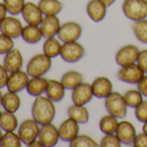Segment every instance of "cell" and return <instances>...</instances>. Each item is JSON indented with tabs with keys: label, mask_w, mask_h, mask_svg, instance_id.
I'll list each match as a JSON object with an SVG mask.
<instances>
[{
	"label": "cell",
	"mask_w": 147,
	"mask_h": 147,
	"mask_svg": "<svg viewBox=\"0 0 147 147\" xmlns=\"http://www.w3.org/2000/svg\"><path fill=\"white\" fill-rule=\"evenodd\" d=\"M23 63V55L18 49H12L5 55L4 66L10 73H14L21 70Z\"/></svg>",
	"instance_id": "17"
},
{
	"label": "cell",
	"mask_w": 147,
	"mask_h": 147,
	"mask_svg": "<svg viewBox=\"0 0 147 147\" xmlns=\"http://www.w3.org/2000/svg\"><path fill=\"white\" fill-rule=\"evenodd\" d=\"M124 99L125 100L127 107L131 108H136L144 100L143 94L138 89V90L131 89L126 91L124 94Z\"/></svg>",
	"instance_id": "33"
},
{
	"label": "cell",
	"mask_w": 147,
	"mask_h": 147,
	"mask_svg": "<svg viewBox=\"0 0 147 147\" xmlns=\"http://www.w3.org/2000/svg\"><path fill=\"white\" fill-rule=\"evenodd\" d=\"M100 1L102 3H104L107 7H109V6H111L115 2V0H100Z\"/></svg>",
	"instance_id": "45"
},
{
	"label": "cell",
	"mask_w": 147,
	"mask_h": 147,
	"mask_svg": "<svg viewBox=\"0 0 147 147\" xmlns=\"http://www.w3.org/2000/svg\"><path fill=\"white\" fill-rule=\"evenodd\" d=\"M28 146H30V147H42L43 144H42V142L40 141L39 138H38V139L36 138V139H35L34 141H32L30 144H29Z\"/></svg>",
	"instance_id": "44"
},
{
	"label": "cell",
	"mask_w": 147,
	"mask_h": 147,
	"mask_svg": "<svg viewBox=\"0 0 147 147\" xmlns=\"http://www.w3.org/2000/svg\"><path fill=\"white\" fill-rule=\"evenodd\" d=\"M92 88L95 97L105 99L113 92V83L107 77L100 76L93 82Z\"/></svg>",
	"instance_id": "18"
},
{
	"label": "cell",
	"mask_w": 147,
	"mask_h": 147,
	"mask_svg": "<svg viewBox=\"0 0 147 147\" xmlns=\"http://www.w3.org/2000/svg\"><path fill=\"white\" fill-rule=\"evenodd\" d=\"M20 105H21V99L18 94V93L8 91L6 94L3 95L2 106L4 107L5 110L15 113L19 109Z\"/></svg>",
	"instance_id": "27"
},
{
	"label": "cell",
	"mask_w": 147,
	"mask_h": 147,
	"mask_svg": "<svg viewBox=\"0 0 147 147\" xmlns=\"http://www.w3.org/2000/svg\"><path fill=\"white\" fill-rule=\"evenodd\" d=\"M21 36L26 42L30 44H35L42 40L43 35L41 28L38 25L28 24L24 27Z\"/></svg>",
	"instance_id": "23"
},
{
	"label": "cell",
	"mask_w": 147,
	"mask_h": 147,
	"mask_svg": "<svg viewBox=\"0 0 147 147\" xmlns=\"http://www.w3.org/2000/svg\"><path fill=\"white\" fill-rule=\"evenodd\" d=\"M22 140L18 133L14 131H5L0 141L1 147H20L22 145Z\"/></svg>",
	"instance_id": "31"
},
{
	"label": "cell",
	"mask_w": 147,
	"mask_h": 147,
	"mask_svg": "<svg viewBox=\"0 0 147 147\" xmlns=\"http://www.w3.org/2000/svg\"><path fill=\"white\" fill-rule=\"evenodd\" d=\"M121 141L116 135V133L105 134L101 138L100 145L102 147H119L121 145Z\"/></svg>",
	"instance_id": "36"
},
{
	"label": "cell",
	"mask_w": 147,
	"mask_h": 147,
	"mask_svg": "<svg viewBox=\"0 0 147 147\" xmlns=\"http://www.w3.org/2000/svg\"><path fill=\"white\" fill-rule=\"evenodd\" d=\"M4 4L7 11L11 15H18L22 13L25 5V0H4Z\"/></svg>",
	"instance_id": "35"
},
{
	"label": "cell",
	"mask_w": 147,
	"mask_h": 147,
	"mask_svg": "<svg viewBox=\"0 0 147 147\" xmlns=\"http://www.w3.org/2000/svg\"><path fill=\"white\" fill-rule=\"evenodd\" d=\"M139 49L135 45H125L120 48L115 55V61L118 65L120 67L126 66L129 64H132L137 62L138 55H139Z\"/></svg>",
	"instance_id": "9"
},
{
	"label": "cell",
	"mask_w": 147,
	"mask_h": 147,
	"mask_svg": "<svg viewBox=\"0 0 147 147\" xmlns=\"http://www.w3.org/2000/svg\"><path fill=\"white\" fill-rule=\"evenodd\" d=\"M1 114H2V112H1V110H0V117H1Z\"/></svg>",
	"instance_id": "49"
},
{
	"label": "cell",
	"mask_w": 147,
	"mask_h": 147,
	"mask_svg": "<svg viewBox=\"0 0 147 147\" xmlns=\"http://www.w3.org/2000/svg\"><path fill=\"white\" fill-rule=\"evenodd\" d=\"M133 146L135 147H147V134L144 131L137 134L133 142Z\"/></svg>",
	"instance_id": "41"
},
{
	"label": "cell",
	"mask_w": 147,
	"mask_h": 147,
	"mask_svg": "<svg viewBox=\"0 0 147 147\" xmlns=\"http://www.w3.org/2000/svg\"><path fill=\"white\" fill-rule=\"evenodd\" d=\"M125 16L132 21H138L147 18L146 0H125L122 5Z\"/></svg>",
	"instance_id": "2"
},
{
	"label": "cell",
	"mask_w": 147,
	"mask_h": 147,
	"mask_svg": "<svg viewBox=\"0 0 147 147\" xmlns=\"http://www.w3.org/2000/svg\"><path fill=\"white\" fill-rule=\"evenodd\" d=\"M71 147H97L98 143L88 135H77L72 141L69 142Z\"/></svg>",
	"instance_id": "34"
},
{
	"label": "cell",
	"mask_w": 147,
	"mask_h": 147,
	"mask_svg": "<svg viewBox=\"0 0 147 147\" xmlns=\"http://www.w3.org/2000/svg\"><path fill=\"white\" fill-rule=\"evenodd\" d=\"M118 118L112 115H105L103 116L100 120V129L104 134H109V133H115L119 125Z\"/></svg>",
	"instance_id": "29"
},
{
	"label": "cell",
	"mask_w": 147,
	"mask_h": 147,
	"mask_svg": "<svg viewBox=\"0 0 147 147\" xmlns=\"http://www.w3.org/2000/svg\"><path fill=\"white\" fill-rule=\"evenodd\" d=\"M107 8L100 0H90L87 5V13L94 22H100L107 15Z\"/></svg>",
	"instance_id": "20"
},
{
	"label": "cell",
	"mask_w": 147,
	"mask_h": 147,
	"mask_svg": "<svg viewBox=\"0 0 147 147\" xmlns=\"http://www.w3.org/2000/svg\"><path fill=\"white\" fill-rule=\"evenodd\" d=\"M137 63L140 66L143 71L147 74V49H144L139 52Z\"/></svg>",
	"instance_id": "40"
},
{
	"label": "cell",
	"mask_w": 147,
	"mask_h": 147,
	"mask_svg": "<svg viewBox=\"0 0 147 147\" xmlns=\"http://www.w3.org/2000/svg\"><path fill=\"white\" fill-rule=\"evenodd\" d=\"M143 131H144V133L147 134V121H145V122L144 123V125H143Z\"/></svg>",
	"instance_id": "46"
},
{
	"label": "cell",
	"mask_w": 147,
	"mask_h": 147,
	"mask_svg": "<svg viewBox=\"0 0 147 147\" xmlns=\"http://www.w3.org/2000/svg\"><path fill=\"white\" fill-rule=\"evenodd\" d=\"M65 87L60 81L49 80L48 88L46 90V96L54 102H60L65 96Z\"/></svg>",
	"instance_id": "22"
},
{
	"label": "cell",
	"mask_w": 147,
	"mask_h": 147,
	"mask_svg": "<svg viewBox=\"0 0 147 147\" xmlns=\"http://www.w3.org/2000/svg\"><path fill=\"white\" fill-rule=\"evenodd\" d=\"M94 96L92 85L86 82H82L72 91V100L76 105L85 106L91 101Z\"/></svg>",
	"instance_id": "11"
},
{
	"label": "cell",
	"mask_w": 147,
	"mask_h": 147,
	"mask_svg": "<svg viewBox=\"0 0 147 147\" xmlns=\"http://www.w3.org/2000/svg\"><path fill=\"white\" fill-rule=\"evenodd\" d=\"M32 117L41 125L49 124L55 116V107L47 96H37L32 105Z\"/></svg>",
	"instance_id": "1"
},
{
	"label": "cell",
	"mask_w": 147,
	"mask_h": 147,
	"mask_svg": "<svg viewBox=\"0 0 147 147\" xmlns=\"http://www.w3.org/2000/svg\"><path fill=\"white\" fill-rule=\"evenodd\" d=\"M52 58L43 54L34 55L27 64V73L31 77L43 76L51 68Z\"/></svg>",
	"instance_id": "3"
},
{
	"label": "cell",
	"mask_w": 147,
	"mask_h": 147,
	"mask_svg": "<svg viewBox=\"0 0 147 147\" xmlns=\"http://www.w3.org/2000/svg\"><path fill=\"white\" fill-rule=\"evenodd\" d=\"M61 24L57 16H45L40 24L43 37H55L60 30Z\"/></svg>",
	"instance_id": "19"
},
{
	"label": "cell",
	"mask_w": 147,
	"mask_h": 147,
	"mask_svg": "<svg viewBox=\"0 0 147 147\" xmlns=\"http://www.w3.org/2000/svg\"><path fill=\"white\" fill-rule=\"evenodd\" d=\"M132 30L135 36L138 41L147 44V19L135 21L132 25Z\"/></svg>",
	"instance_id": "32"
},
{
	"label": "cell",
	"mask_w": 147,
	"mask_h": 147,
	"mask_svg": "<svg viewBox=\"0 0 147 147\" xmlns=\"http://www.w3.org/2000/svg\"><path fill=\"white\" fill-rule=\"evenodd\" d=\"M18 126V120L14 113L9 111L2 112L0 117V127L5 131H14Z\"/></svg>",
	"instance_id": "28"
},
{
	"label": "cell",
	"mask_w": 147,
	"mask_h": 147,
	"mask_svg": "<svg viewBox=\"0 0 147 147\" xmlns=\"http://www.w3.org/2000/svg\"><path fill=\"white\" fill-rule=\"evenodd\" d=\"M135 116L137 119L142 123L147 121V100H143L135 108Z\"/></svg>",
	"instance_id": "38"
},
{
	"label": "cell",
	"mask_w": 147,
	"mask_h": 147,
	"mask_svg": "<svg viewBox=\"0 0 147 147\" xmlns=\"http://www.w3.org/2000/svg\"><path fill=\"white\" fill-rule=\"evenodd\" d=\"M23 29L24 27L20 20L13 17H6L0 23L1 33L12 39H16L21 36Z\"/></svg>",
	"instance_id": "10"
},
{
	"label": "cell",
	"mask_w": 147,
	"mask_h": 147,
	"mask_svg": "<svg viewBox=\"0 0 147 147\" xmlns=\"http://www.w3.org/2000/svg\"><path fill=\"white\" fill-rule=\"evenodd\" d=\"M7 9L4 3H0V23H1V21L6 18V13H7Z\"/></svg>",
	"instance_id": "43"
},
{
	"label": "cell",
	"mask_w": 147,
	"mask_h": 147,
	"mask_svg": "<svg viewBox=\"0 0 147 147\" xmlns=\"http://www.w3.org/2000/svg\"><path fill=\"white\" fill-rule=\"evenodd\" d=\"M138 89L141 92V94L147 97V74L146 76L142 78V80L138 83Z\"/></svg>",
	"instance_id": "42"
},
{
	"label": "cell",
	"mask_w": 147,
	"mask_h": 147,
	"mask_svg": "<svg viewBox=\"0 0 147 147\" xmlns=\"http://www.w3.org/2000/svg\"><path fill=\"white\" fill-rule=\"evenodd\" d=\"M39 131V124L34 119H25L18 127V135L22 142L27 145L38 138Z\"/></svg>",
	"instance_id": "7"
},
{
	"label": "cell",
	"mask_w": 147,
	"mask_h": 147,
	"mask_svg": "<svg viewBox=\"0 0 147 147\" xmlns=\"http://www.w3.org/2000/svg\"><path fill=\"white\" fill-rule=\"evenodd\" d=\"M144 72L138 63L123 66L118 72V78L125 83L138 84L144 76Z\"/></svg>",
	"instance_id": "5"
},
{
	"label": "cell",
	"mask_w": 147,
	"mask_h": 147,
	"mask_svg": "<svg viewBox=\"0 0 147 147\" xmlns=\"http://www.w3.org/2000/svg\"><path fill=\"white\" fill-rule=\"evenodd\" d=\"M2 100H3V94H2L1 90H0V106L2 105Z\"/></svg>",
	"instance_id": "47"
},
{
	"label": "cell",
	"mask_w": 147,
	"mask_h": 147,
	"mask_svg": "<svg viewBox=\"0 0 147 147\" xmlns=\"http://www.w3.org/2000/svg\"><path fill=\"white\" fill-rule=\"evenodd\" d=\"M12 49H14V42L12 38L3 33L0 34V55H5Z\"/></svg>",
	"instance_id": "37"
},
{
	"label": "cell",
	"mask_w": 147,
	"mask_h": 147,
	"mask_svg": "<svg viewBox=\"0 0 147 147\" xmlns=\"http://www.w3.org/2000/svg\"><path fill=\"white\" fill-rule=\"evenodd\" d=\"M61 83L66 89H74L82 82H83V76L80 72L70 70L66 72L61 76Z\"/></svg>",
	"instance_id": "25"
},
{
	"label": "cell",
	"mask_w": 147,
	"mask_h": 147,
	"mask_svg": "<svg viewBox=\"0 0 147 147\" xmlns=\"http://www.w3.org/2000/svg\"><path fill=\"white\" fill-rule=\"evenodd\" d=\"M115 133L121 141V143L126 145L133 144L134 139L137 135L135 126L131 122L126 120H122L119 123Z\"/></svg>",
	"instance_id": "15"
},
{
	"label": "cell",
	"mask_w": 147,
	"mask_h": 147,
	"mask_svg": "<svg viewBox=\"0 0 147 147\" xmlns=\"http://www.w3.org/2000/svg\"><path fill=\"white\" fill-rule=\"evenodd\" d=\"M60 55L63 61L74 63L80 61L85 55V49L77 41L64 42L61 46Z\"/></svg>",
	"instance_id": "6"
},
{
	"label": "cell",
	"mask_w": 147,
	"mask_h": 147,
	"mask_svg": "<svg viewBox=\"0 0 147 147\" xmlns=\"http://www.w3.org/2000/svg\"><path fill=\"white\" fill-rule=\"evenodd\" d=\"M82 34L81 24L76 22H67L61 25L58 31V38L63 42L77 41Z\"/></svg>",
	"instance_id": "8"
},
{
	"label": "cell",
	"mask_w": 147,
	"mask_h": 147,
	"mask_svg": "<svg viewBox=\"0 0 147 147\" xmlns=\"http://www.w3.org/2000/svg\"><path fill=\"white\" fill-rule=\"evenodd\" d=\"M38 6L45 16H56L63 8L59 0H40Z\"/></svg>",
	"instance_id": "26"
},
{
	"label": "cell",
	"mask_w": 147,
	"mask_h": 147,
	"mask_svg": "<svg viewBox=\"0 0 147 147\" xmlns=\"http://www.w3.org/2000/svg\"><path fill=\"white\" fill-rule=\"evenodd\" d=\"M67 114L79 124H86L89 120V112L85 106L73 104L67 108Z\"/></svg>",
	"instance_id": "24"
},
{
	"label": "cell",
	"mask_w": 147,
	"mask_h": 147,
	"mask_svg": "<svg viewBox=\"0 0 147 147\" xmlns=\"http://www.w3.org/2000/svg\"><path fill=\"white\" fill-rule=\"evenodd\" d=\"M23 18L24 21L28 24H33V25H40L43 18H42V12L41 9L39 8L38 5L32 2L25 3L24 7L22 11Z\"/></svg>",
	"instance_id": "16"
},
{
	"label": "cell",
	"mask_w": 147,
	"mask_h": 147,
	"mask_svg": "<svg viewBox=\"0 0 147 147\" xmlns=\"http://www.w3.org/2000/svg\"><path fill=\"white\" fill-rule=\"evenodd\" d=\"M58 131L60 138L62 141L70 142L79 134V123L69 117L61 124L58 128Z\"/></svg>",
	"instance_id": "13"
},
{
	"label": "cell",
	"mask_w": 147,
	"mask_h": 147,
	"mask_svg": "<svg viewBox=\"0 0 147 147\" xmlns=\"http://www.w3.org/2000/svg\"><path fill=\"white\" fill-rule=\"evenodd\" d=\"M29 81V74L27 72L19 70L11 74L6 87L8 91L18 93L26 88Z\"/></svg>",
	"instance_id": "14"
},
{
	"label": "cell",
	"mask_w": 147,
	"mask_h": 147,
	"mask_svg": "<svg viewBox=\"0 0 147 147\" xmlns=\"http://www.w3.org/2000/svg\"><path fill=\"white\" fill-rule=\"evenodd\" d=\"M105 107L110 114L121 119L125 117L128 107L124 99V95L118 92H112L105 98Z\"/></svg>",
	"instance_id": "4"
},
{
	"label": "cell",
	"mask_w": 147,
	"mask_h": 147,
	"mask_svg": "<svg viewBox=\"0 0 147 147\" xmlns=\"http://www.w3.org/2000/svg\"><path fill=\"white\" fill-rule=\"evenodd\" d=\"M2 128L0 127V141H1V138H2V137H3V131H2Z\"/></svg>",
	"instance_id": "48"
},
{
	"label": "cell",
	"mask_w": 147,
	"mask_h": 147,
	"mask_svg": "<svg viewBox=\"0 0 147 147\" xmlns=\"http://www.w3.org/2000/svg\"><path fill=\"white\" fill-rule=\"evenodd\" d=\"M38 138L42 142L44 147H53L55 146L60 138L58 128L52 123L42 125L40 127Z\"/></svg>",
	"instance_id": "12"
},
{
	"label": "cell",
	"mask_w": 147,
	"mask_h": 147,
	"mask_svg": "<svg viewBox=\"0 0 147 147\" xmlns=\"http://www.w3.org/2000/svg\"><path fill=\"white\" fill-rule=\"evenodd\" d=\"M62 44L60 41L55 37L46 38V41L43 43V53L49 56L50 58H55L61 54Z\"/></svg>",
	"instance_id": "30"
},
{
	"label": "cell",
	"mask_w": 147,
	"mask_h": 147,
	"mask_svg": "<svg viewBox=\"0 0 147 147\" xmlns=\"http://www.w3.org/2000/svg\"><path fill=\"white\" fill-rule=\"evenodd\" d=\"M9 71L6 67L0 63V88L6 87L8 80H9Z\"/></svg>",
	"instance_id": "39"
},
{
	"label": "cell",
	"mask_w": 147,
	"mask_h": 147,
	"mask_svg": "<svg viewBox=\"0 0 147 147\" xmlns=\"http://www.w3.org/2000/svg\"><path fill=\"white\" fill-rule=\"evenodd\" d=\"M146 1H147V0H146Z\"/></svg>",
	"instance_id": "50"
},
{
	"label": "cell",
	"mask_w": 147,
	"mask_h": 147,
	"mask_svg": "<svg viewBox=\"0 0 147 147\" xmlns=\"http://www.w3.org/2000/svg\"><path fill=\"white\" fill-rule=\"evenodd\" d=\"M49 84V80L42 76H33L30 79L26 90L28 94L31 96H40L46 93Z\"/></svg>",
	"instance_id": "21"
}]
</instances>
